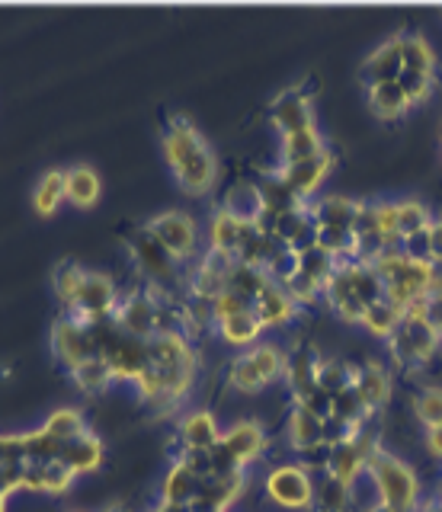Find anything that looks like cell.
Listing matches in <instances>:
<instances>
[{
    "label": "cell",
    "instance_id": "cell-1",
    "mask_svg": "<svg viewBox=\"0 0 442 512\" xmlns=\"http://www.w3.org/2000/svg\"><path fill=\"white\" fill-rule=\"evenodd\" d=\"M161 157L189 199H205L215 192L218 157L212 144L202 138L196 122L183 112H173L167 119V128L161 132Z\"/></svg>",
    "mask_w": 442,
    "mask_h": 512
},
{
    "label": "cell",
    "instance_id": "cell-2",
    "mask_svg": "<svg viewBox=\"0 0 442 512\" xmlns=\"http://www.w3.org/2000/svg\"><path fill=\"white\" fill-rule=\"evenodd\" d=\"M366 477L372 480L378 503L391 512H417V506L426 500L423 477L417 474V468L391 448H382L366 464Z\"/></svg>",
    "mask_w": 442,
    "mask_h": 512
},
{
    "label": "cell",
    "instance_id": "cell-3",
    "mask_svg": "<svg viewBox=\"0 0 442 512\" xmlns=\"http://www.w3.org/2000/svg\"><path fill=\"white\" fill-rule=\"evenodd\" d=\"M282 378H286V349L273 340H260L225 362V388L244 397L263 394Z\"/></svg>",
    "mask_w": 442,
    "mask_h": 512
},
{
    "label": "cell",
    "instance_id": "cell-4",
    "mask_svg": "<svg viewBox=\"0 0 442 512\" xmlns=\"http://www.w3.org/2000/svg\"><path fill=\"white\" fill-rule=\"evenodd\" d=\"M439 349H442V336L426 324L417 308H410L401 320V327L391 333V340H385V359L391 365V372L414 378L430 368V362L439 356Z\"/></svg>",
    "mask_w": 442,
    "mask_h": 512
},
{
    "label": "cell",
    "instance_id": "cell-5",
    "mask_svg": "<svg viewBox=\"0 0 442 512\" xmlns=\"http://www.w3.org/2000/svg\"><path fill=\"white\" fill-rule=\"evenodd\" d=\"M125 250H129V260L138 272V279L145 285L161 288V292H167L173 298L186 295V266L173 260V256L157 244L145 228H138L125 237Z\"/></svg>",
    "mask_w": 442,
    "mask_h": 512
},
{
    "label": "cell",
    "instance_id": "cell-6",
    "mask_svg": "<svg viewBox=\"0 0 442 512\" xmlns=\"http://www.w3.org/2000/svg\"><path fill=\"white\" fill-rule=\"evenodd\" d=\"M141 228H145L180 266L196 263L205 250L202 224L196 221V215L180 212V208H167V212L151 215Z\"/></svg>",
    "mask_w": 442,
    "mask_h": 512
},
{
    "label": "cell",
    "instance_id": "cell-7",
    "mask_svg": "<svg viewBox=\"0 0 442 512\" xmlns=\"http://www.w3.org/2000/svg\"><path fill=\"white\" fill-rule=\"evenodd\" d=\"M263 500L282 512H311L314 474L298 458L270 464L263 474Z\"/></svg>",
    "mask_w": 442,
    "mask_h": 512
},
{
    "label": "cell",
    "instance_id": "cell-8",
    "mask_svg": "<svg viewBox=\"0 0 442 512\" xmlns=\"http://www.w3.org/2000/svg\"><path fill=\"white\" fill-rule=\"evenodd\" d=\"M49 346H52L55 362L65 368L68 375L74 372L77 365H84L87 359L97 356V340H93V327L84 324V320L74 317V314H58L52 320Z\"/></svg>",
    "mask_w": 442,
    "mask_h": 512
},
{
    "label": "cell",
    "instance_id": "cell-9",
    "mask_svg": "<svg viewBox=\"0 0 442 512\" xmlns=\"http://www.w3.org/2000/svg\"><path fill=\"white\" fill-rule=\"evenodd\" d=\"M119 295H122V285H116V279L109 276V272L90 269L81 292H77V298L71 304V311H65V314L81 317L84 324H103V320H113Z\"/></svg>",
    "mask_w": 442,
    "mask_h": 512
},
{
    "label": "cell",
    "instance_id": "cell-10",
    "mask_svg": "<svg viewBox=\"0 0 442 512\" xmlns=\"http://www.w3.org/2000/svg\"><path fill=\"white\" fill-rule=\"evenodd\" d=\"M266 170H270L273 176H279V180L286 183L302 202H311V199H318V192L327 183V176L337 170V157L327 148L321 157H314V160H302V164H273Z\"/></svg>",
    "mask_w": 442,
    "mask_h": 512
},
{
    "label": "cell",
    "instance_id": "cell-11",
    "mask_svg": "<svg viewBox=\"0 0 442 512\" xmlns=\"http://www.w3.org/2000/svg\"><path fill=\"white\" fill-rule=\"evenodd\" d=\"M221 445L228 448L231 458L241 464L244 471H250L254 464H260L270 452V432L254 416H241L231 426L221 429Z\"/></svg>",
    "mask_w": 442,
    "mask_h": 512
},
{
    "label": "cell",
    "instance_id": "cell-12",
    "mask_svg": "<svg viewBox=\"0 0 442 512\" xmlns=\"http://www.w3.org/2000/svg\"><path fill=\"white\" fill-rule=\"evenodd\" d=\"M356 394L362 397L369 413H385L391 397H394V372L385 359L378 356H366L362 362H356V381H353Z\"/></svg>",
    "mask_w": 442,
    "mask_h": 512
},
{
    "label": "cell",
    "instance_id": "cell-13",
    "mask_svg": "<svg viewBox=\"0 0 442 512\" xmlns=\"http://www.w3.org/2000/svg\"><path fill=\"white\" fill-rule=\"evenodd\" d=\"M173 439L180 442V452H209L221 442V423L212 407H193L180 413V420L173 423Z\"/></svg>",
    "mask_w": 442,
    "mask_h": 512
},
{
    "label": "cell",
    "instance_id": "cell-14",
    "mask_svg": "<svg viewBox=\"0 0 442 512\" xmlns=\"http://www.w3.org/2000/svg\"><path fill=\"white\" fill-rule=\"evenodd\" d=\"M270 125L276 128V135H292V132H305V128L318 125L314 116V100L295 87H286L276 100L270 103Z\"/></svg>",
    "mask_w": 442,
    "mask_h": 512
},
{
    "label": "cell",
    "instance_id": "cell-15",
    "mask_svg": "<svg viewBox=\"0 0 442 512\" xmlns=\"http://www.w3.org/2000/svg\"><path fill=\"white\" fill-rule=\"evenodd\" d=\"M221 212H228L231 218H238L241 224H257L266 215V202L257 180H234L218 199Z\"/></svg>",
    "mask_w": 442,
    "mask_h": 512
},
{
    "label": "cell",
    "instance_id": "cell-16",
    "mask_svg": "<svg viewBox=\"0 0 442 512\" xmlns=\"http://www.w3.org/2000/svg\"><path fill=\"white\" fill-rule=\"evenodd\" d=\"M282 439H286L292 455H302L305 448L324 442V416L311 413L298 404L286 407V420H282Z\"/></svg>",
    "mask_w": 442,
    "mask_h": 512
},
{
    "label": "cell",
    "instance_id": "cell-17",
    "mask_svg": "<svg viewBox=\"0 0 442 512\" xmlns=\"http://www.w3.org/2000/svg\"><path fill=\"white\" fill-rule=\"evenodd\" d=\"M254 311H257V317L263 320V327H266V330L292 327L295 320L305 314L279 282H270V285L263 288V292L257 295V301H254Z\"/></svg>",
    "mask_w": 442,
    "mask_h": 512
},
{
    "label": "cell",
    "instance_id": "cell-18",
    "mask_svg": "<svg viewBox=\"0 0 442 512\" xmlns=\"http://www.w3.org/2000/svg\"><path fill=\"white\" fill-rule=\"evenodd\" d=\"M103 458H106V442L93 429H87L84 436H77V439H68L61 445V455H58V461L68 464L77 477L97 474L103 468Z\"/></svg>",
    "mask_w": 442,
    "mask_h": 512
},
{
    "label": "cell",
    "instance_id": "cell-19",
    "mask_svg": "<svg viewBox=\"0 0 442 512\" xmlns=\"http://www.w3.org/2000/svg\"><path fill=\"white\" fill-rule=\"evenodd\" d=\"M263 320L257 317L254 308H247V311H238V314H228V317H221L215 320V336L221 343H225L228 349L234 352H241V349H250V346H257L263 340Z\"/></svg>",
    "mask_w": 442,
    "mask_h": 512
},
{
    "label": "cell",
    "instance_id": "cell-20",
    "mask_svg": "<svg viewBox=\"0 0 442 512\" xmlns=\"http://www.w3.org/2000/svg\"><path fill=\"white\" fill-rule=\"evenodd\" d=\"M362 199L353 196H340V192H327L308 202V212L318 228H340V231H353V221L359 215Z\"/></svg>",
    "mask_w": 442,
    "mask_h": 512
},
{
    "label": "cell",
    "instance_id": "cell-21",
    "mask_svg": "<svg viewBox=\"0 0 442 512\" xmlns=\"http://www.w3.org/2000/svg\"><path fill=\"white\" fill-rule=\"evenodd\" d=\"M404 71V61H401V36L394 32V36H388L382 45H375L372 52L366 55V61H362V80L369 84H385V80H398Z\"/></svg>",
    "mask_w": 442,
    "mask_h": 512
},
{
    "label": "cell",
    "instance_id": "cell-22",
    "mask_svg": "<svg viewBox=\"0 0 442 512\" xmlns=\"http://www.w3.org/2000/svg\"><path fill=\"white\" fill-rule=\"evenodd\" d=\"M244 231H247V224H241L238 218H231L228 212H221V208H212V215H209V221H205V228H202L205 250L238 256Z\"/></svg>",
    "mask_w": 442,
    "mask_h": 512
},
{
    "label": "cell",
    "instance_id": "cell-23",
    "mask_svg": "<svg viewBox=\"0 0 442 512\" xmlns=\"http://www.w3.org/2000/svg\"><path fill=\"white\" fill-rule=\"evenodd\" d=\"M65 199L81 208V212H90L97 208V202L103 199V180L100 173L90 164H71L65 167Z\"/></svg>",
    "mask_w": 442,
    "mask_h": 512
},
{
    "label": "cell",
    "instance_id": "cell-24",
    "mask_svg": "<svg viewBox=\"0 0 442 512\" xmlns=\"http://www.w3.org/2000/svg\"><path fill=\"white\" fill-rule=\"evenodd\" d=\"M366 103H369V112L375 119L382 122H401L404 116L414 106L404 96L398 80H385V84H369L366 87Z\"/></svg>",
    "mask_w": 442,
    "mask_h": 512
},
{
    "label": "cell",
    "instance_id": "cell-25",
    "mask_svg": "<svg viewBox=\"0 0 442 512\" xmlns=\"http://www.w3.org/2000/svg\"><path fill=\"white\" fill-rule=\"evenodd\" d=\"M327 151V141L321 135V128H305V132L279 135L276 144V164H302V160H314Z\"/></svg>",
    "mask_w": 442,
    "mask_h": 512
},
{
    "label": "cell",
    "instance_id": "cell-26",
    "mask_svg": "<svg viewBox=\"0 0 442 512\" xmlns=\"http://www.w3.org/2000/svg\"><path fill=\"white\" fill-rule=\"evenodd\" d=\"M202 480L186 468L180 461H170L167 471L161 477V490H157V500L173 503V506H189L199 496Z\"/></svg>",
    "mask_w": 442,
    "mask_h": 512
},
{
    "label": "cell",
    "instance_id": "cell-27",
    "mask_svg": "<svg viewBox=\"0 0 442 512\" xmlns=\"http://www.w3.org/2000/svg\"><path fill=\"white\" fill-rule=\"evenodd\" d=\"M407 311H401L398 304H391L388 298H378L372 301L366 314H362L359 320V327L366 330V336H372V340H391V333L401 327V320H404Z\"/></svg>",
    "mask_w": 442,
    "mask_h": 512
},
{
    "label": "cell",
    "instance_id": "cell-28",
    "mask_svg": "<svg viewBox=\"0 0 442 512\" xmlns=\"http://www.w3.org/2000/svg\"><path fill=\"white\" fill-rule=\"evenodd\" d=\"M311 512H353V487H346L334 474L314 477Z\"/></svg>",
    "mask_w": 442,
    "mask_h": 512
},
{
    "label": "cell",
    "instance_id": "cell-29",
    "mask_svg": "<svg viewBox=\"0 0 442 512\" xmlns=\"http://www.w3.org/2000/svg\"><path fill=\"white\" fill-rule=\"evenodd\" d=\"M68 378L74 381V388L81 391L84 397H100V394H106L116 384L113 368H109V362L103 356H93L84 365H77Z\"/></svg>",
    "mask_w": 442,
    "mask_h": 512
},
{
    "label": "cell",
    "instance_id": "cell-30",
    "mask_svg": "<svg viewBox=\"0 0 442 512\" xmlns=\"http://www.w3.org/2000/svg\"><path fill=\"white\" fill-rule=\"evenodd\" d=\"M327 474H334L337 480H343L346 487H353L356 480L366 477V458H362L359 448L353 445V436L337 442V445H330V468H327Z\"/></svg>",
    "mask_w": 442,
    "mask_h": 512
},
{
    "label": "cell",
    "instance_id": "cell-31",
    "mask_svg": "<svg viewBox=\"0 0 442 512\" xmlns=\"http://www.w3.org/2000/svg\"><path fill=\"white\" fill-rule=\"evenodd\" d=\"M65 202H68L65 199V170H61V167L45 170L39 176L36 189H33V208H36V215L52 218Z\"/></svg>",
    "mask_w": 442,
    "mask_h": 512
},
{
    "label": "cell",
    "instance_id": "cell-32",
    "mask_svg": "<svg viewBox=\"0 0 442 512\" xmlns=\"http://www.w3.org/2000/svg\"><path fill=\"white\" fill-rule=\"evenodd\" d=\"M39 429L49 432L55 442L65 445L68 439L84 436V432L90 429V423H87V413L81 407H58V410H52L49 416H45V423Z\"/></svg>",
    "mask_w": 442,
    "mask_h": 512
},
{
    "label": "cell",
    "instance_id": "cell-33",
    "mask_svg": "<svg viewBox=\"0 0 442 512\" xmlns=\"http://www.w3.org/2000/svg\"><path fill=\"white\" fill-rule=\"evenodd\" d=\"M401 36V61L404 71L436 74V48L426 42L423 32H398Z\"/></svg>",
    "mask_w": 442,
    "mask_h": 512
},
{
    "label": "cell",
    "instance_id": "cell-34",
    "mask_svg": "<svg viewBox=\"0 0 442 512\" xmlns=\"http://www.w3.org/2000/svg\"><path fill=\"white\" fill-rule=\"evenodd\" d=\"M87 272L77 260H61L55 269H52V288H55V298L61 304V314L71 311V304L77 298V292H81V285L87 279Z\"/></svg>",
    "mask_w": 442,
    "mask_h": 512
},
{
    "label": "cell",
    "instance_id": "cell-35",
    "mask_svg": "<svg viewBox=\"0 0 442 512\" xmlns=\"http://www.w3.org/2000/svg\"><path fill=\"white\" fill-rule=\"evenodd\" d=\"M410 416L423 426H442V384H423L410 394Z\"/></svg>",
    "mask_w": 442,
    "mask_h": 512
},
{
    "label": "cell",
    "instance_id": "cell-36",
    "mask_svg": "<svg viewBox=\"0 0 442 512\" xmlns=\"http://www.w3.org/2000/svg\"><path fill=\"white\" fill-rule=\"evenodd\" d=\"M356 381V362L350 359H340V356H324L321 368H318V388L327 391L330 397L353 388Z\"/></svg>",
    "mask_w": 442,
    "mask_h": 512
},
{
    "label": "cell",
    "instance_id": "cell-37",
    "mask_svg": "<svg viewBox=\"0 0 442 512\" xmlns=\"http://www.w3.org/2000/svg\"><path fill=\"white\" fill-rule=\"evenodd\" d=\"M270 282H273V279L266 276V272H263L260 266H247V263H238V260H234V266H231V272H228V288H231V292H238L241 298H247L250 304L257 301V295H260Z\"/></svg>",
    "mask_w": 442,
    "mask_h": 512
},
{
    "label": "cell",
    "instance_id": "cell-38",
    "mask_svg": "<svg viewBox=\"0 0 442 512\" xmlns=\"http://www.w3.org/2000/svg\"><path fill=\"white\" fill-rule=\"evenodd\" d=\"M433 212L430 205L420 199H398V237H414L420 231H426L433 224Z\"/></svg>",
    "mask_w": 442,
    "mask_h": 512
},
{
    "label": "cell",
    "instance_id": "cell-39",
    "mask_svg": "<svg viewBox=\"0 0 442 512\" xmlns=\"http://www.w3.org/2000/svg\"><path fill=\"white\" fill-rule=\"evenodd\" d=\"M334 266H337V260H334V256H330L327 250H321L318 244L298 253V272H305L308 279L321 282V285L330 279V272H334Z\"/></svg>",
    "mask_w": 442,
    "mask_h": 512
},
{
    "label": "cell",
    "instance_id": "cell-40",
    "mask_svg": "<svg viewBox=\"0 0 442 512\" xmlns=\"http://www.w3.org/2000/svg\"><path fill=\"white\" fill-rule=\"evenodd\" d=\"M282 288H286V292L292 295V301L302 311H308L311 304H324V285L308 279L305 272H295V276H289L286 282H282Z\"/></svg>",
    "mask_w": 442,
    "mask_h": 512
},
{
    "label": "cell",
    "instance_id": "cell-41",
    "mask_svg": "<svg viewBox=\"0 0 442 512\" xmlns=\"http://www.w3.org/2000/svg\"><path fill=\"white\" fill-rule=\"evenodd\" d=\"M77 474L61 461H45L42 464V496H68L74 487Z\"/></svg>",
    "mask_w": 442,
    "mask_h": 512
},
{
    "label": "cell",
    "instance_id": "cell-42",
    "mask_svg": "<svg viewBox=\"0 0 442 512\" xmlns=\"http://www.w3.org/2000/svg\"><path fill=\"white\" fill-rule=\"evenodd\" d=\"M398 84H401L404 96L410 100V106L417 109L423 103H430V96L436 90V77L433 74H417V71H401Z\"/></svg>",
    "mask_w": 442,
    "mask_h": 512
},
{
    "label": "cell",
    "instance_id": "cell-43",
    "mask_svg": "<svg viewBox=\"0 0 442 512\" xmlns=\"http://www.w3.org/2000/svg\"><path fill=\"white\" fill-rule=\"evenodd\" d=\"M375 208V221H378V231H382L385 244L388 247H401V237H398V199H372Z\"/></svg>",
    "mask_w": 442,
    "mask_h": 512
},
{
    "label": "cell",
    "instance_id": "cell-44",
    "mask_svg": "<svg viewBox=\"0 0 442 512\" xmlns=\"http://www.w3.org/2000/svg\"><path fill=\"white\" fill-rule=\"evenodd\" d=\"M23 471H26V461H13V458L0 461V496L10 500L13 493H23Z\"/></svg>",
    "mask_w": 442,
    "mask_h": 512
},
{
    "label": "cell",
    "instance_id": "cell-45",
    "mask_svg": "<svg viewBox=\"0 0 442 512\" xmlns=\"http://www.w3.org/2000/svg\"><path fill=\"white\" fill-rule=\"evenodd\" d=\"M414 308L423 314L426 324H430L442 336V295H426L420 304H414Z\"/></svg>",
    "mask_w": 442,
    "mask_h": 512
},
{
    "label": "cell",
    "instance_id": "cell-46",
    "mask_svg": "<svg viewBox=\"0 0 442 512\" xmlns=\"http://www.w3.org/2000/svg\"><path fill=\"white\" fill-rule=\"evenodd\" d=\"M423 452L430 461L442 464V426H430L423 429Z\"/></svg>",
    "mask_w": 442,
    "mask_h": 512
},
{
    "label": "cell",
    "instance_id": "cell-47",
    "mask_svg": "<svg viewBox=\"0 0 442 512\" xmlns=\"http://www.w3.org/2000/svg\"><path fill=\"white\" fill-rule=\"evenodd\" d=\"M430 253H433V263L442 260V215H436L430 224Z\"/></svg>",
    "mask_w": 442,
    "mask_h": 512
},
{
    "label": "cell",
    "instance_id": "cell-48",
    "mask_svg": "<svg viewBox=\"0 0 442 512\" xmlns=\"http://www.w3.org/2000/svg\"><path fill=\"white\" fill-rule=\"evenodd\" d=\"M145 512H189V506H173V503H161V500H154Z\"/></svg>",
    "mask_w": 442,
    "mask_h": 512
},
{
    "label": "cell",
    "instance_id": "cell-49",
    "mask_svg": "<svg viewBox=\"0 0 442 512\" xmlns=\"http://www.w3.org/2000/svg\"><path fill=\"white\" fill-rule=\"evenodd\" d=\"M417 512H442V506H439V503L433 500V496H426V500H423V503L417 506Z\"/></svg>",
    "mask_w": 442,
    "mask_h": 512
},
{
    "label": "cell",
    "instance_id": "cell-50",
    "mask_svg": "<svg viewBox=\"0 0 442 512\" xmlns=\"http://www.w3.org/2000/svg\"><path fill=\"white\" fill-rule=\"evenodd\" d=\"M100 512H132V506H129V503H122V500H116V503H106Z\"/></svg>",
    "mask_w": 442,
    "mask_h": 512
},
{
    "label": "cell",
    "instance_id": "cell-51",
    "mask_svg": "<svg viewBox=\"0 0 442 512\" xmlns=\"http://www.w3.org/2000/svg\"><path fill=\"white\" fill-rule=\"evenodd\" d=\"M430 496H433V500H436V503H439V506H442V477H439V480H436V490H433V493H430Z\"/></svg>",
    "mask_w": 442,
    "mask_h": 512
},
{
    "label": "cell",
    "instance_id": "cell-52",
    "mask_svg": "<svg viewBox=\"0 0 442 512\" xmlns=\"http://www.w3.org/2000/svg\"><path fill=\"white\" fill-rule=\"evenodd\" d=\"M7 503H10L7 496H0V512H7Z\"/></svg>",
    "mask_w": 442,
    "mask_h": 512
},
{
    "label": "cell",
    "instance_id": "cell-53",
    "mask_svg": "<svg viewBox=\"0 0 442 512\" xmlns=\"http://www.w3.org/2000/svg\"><path fill=\"white\" fill-rule=\"evenodd\" d=\"M366 512H391V509H385V506H372V509H366Z\"/></svg>",
    "mask_w": 442,
    "mask_h": 512
},
{
    "label": "cell",
    "instance_id": "cell-54",
    "mask_svg": "<svg viewBox=\"0 0 442 512\" xmlns=\"http://www.w3.org/2000/svg\"><path fill=\"white\" fill-rule=\"evenodd\" d=\"M439 151H442V128H439Z\"/></svg>",
    "mask_w": 442,
    "mask_h": 512
},
{
    "label": "cell",
    "instance_id": "cell-55",
    "mask_svg": "<svg viewBox=\"0 0 442 512\" xmlns=\"http://www.w3.org/2000/svg\"><path fill=\"white\" fill-rule=\"evenodd\" d=\"M68 512H87V509H68Z\"/></svg>",
    "mask_w": 442,
    "mask_h": 512
}]
</instances>
